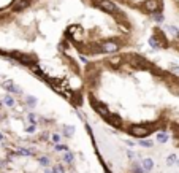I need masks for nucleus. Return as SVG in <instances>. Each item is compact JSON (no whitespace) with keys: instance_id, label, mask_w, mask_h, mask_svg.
I'll list each match as a JSON object with an SVG mask.
<instances>
[{"instance_id":"nucleus-1","label":"nucleus","mask_w":179,"mask_h":173,"mask_svg":"<svg viewBox=\"0 0 179 173\" xmlns=\"http://www.w3.org/2000/svg\"><path fill=\"white\" fill-rule=\"evenodd\" d=\"M116 3L119 5H124L127 8H130V10H133V11H139V13H143V8H144V3L147 2V0H114ZM163 2V0H162Z\"/></svg>"},{"instance_id":"nucleus-2","label":"nucleus","mask_w":179,"mask_h":173,"mask_svg":"<svg viewBox=\"0 0 179 173\" xmlns=\"http://www.w3.org/2000/svg\"><path fill=\"white\" fill-rule=\"evenodd\" d=\"M128 133L135 138H144L150 133V129L146 125H130L128 127Z\"/></svg>"},{"instance_id":"nucleus-3","label":"nucleus","mask_w":179,"mask_h":173,"mask_svg":"<svg viewBox=\"0 0 179 173\" xmlns=\"http://www.w3.org/2000/svg\"><path fill=\"white\" fill-rule=\"evenodd\" d=\"M100 49H103L105 52H116L119 49V43L112 38H106L100 43Z\"/></svg>"},{"instance_id":"nucleus-4","label":"nucleus","mask_w":179,"mask_h":173,"mask_svg":"<svg viewBox=\"0 0 179 173\" xmlns=\"http://www.w3.org/2000/svg\"><path fill=\"white\" fill-rule=\"evenodd\" d=\"M92 106L95 108V110H97V113H98V114H101L103 117H106V116L109 114L108 108H106L105 105H103V103H100V102H95V100H93V102H92Z\"/></svg>"},{"instance_id":"nucleus-5","label":"nucleus","mask_w":179,"mask_h":173,"mask_svg":"<svg viewBox=\"0 0 179 173\" xmlns=\"http://www.w3.org/2000/svg\"><path fill=\"white\" fill-rule=\"evenodd\" d=\"M105 119H106L109 124H112V125H117V127H119V125H122V119H120V117H119L117 114H111V113H109V114L105 117Z\"/></svg>"},{"instance_id":"nucleus-6","label":"nucleus","mask_w":179,"mask_h":173,"mask_svg":"<svg viewBox=\"0 0 179 173\" xmlns=\"http://www.w3.org/2000/svg\"><path fill=\"white\" fill-rule=\"evenodd\" d=\"M141 167H143L146 171L152 170V167H154V160H152V159H144L143 162H141Z\"/></svg>"},{"instance_id":"nucleus-7","label":"nucleus","mask_w":179,"mask_h":173,"mask_svg":"<svg viewBox=\"0 0 179 173\" xmlns=\"http://www.w3.org/2000/svg\"><path fill=\"white\" fill-rule=\"evenodd\" d=\"M14 2H16V0H0V13H3V10H5L6 6L10 8Z\"/></svg>"},{"instance_id":"nucleus-8","label":"nucleus","mask_w":179,"mask_h":173,"mask_svg":"<svg viewBox=\"0 0 179 173\" xmlns=\"http://www.w3.org/2000/svg\"><path fill=\"white\" fill-rule=\"evenodd\" d=\"M109 63L112 67H119L120 63H122V57L120 56H112L111 59H109Z\"/></svg>"},{"instance_id":"nucleus-9","label":"nucleus","mask_w":179,"mask_h":173,"mask_svg":"<svg viewBox=\"0 0 179 173\" xmlns=\"http://www.w3.org/2000/svg\"><path fill=\"white\" fill-rule=\"evenodd\" d=\"M38 163H41L43 167H48L51 163V160H49V157H46V156H40L38 157Z\"/></svg>"},{"instance_id":"nucleus-10","label":"nucleus","mask_w":179,"mask_h":173,"mask_svg":"<svg viewBox=\"0 0 179 173\" xmlns=\"http://www.w3.org/2000/svg\"><path fill=\"white\" fill-rule=\"evenodd\" d=\"M168 140V135L165 133V132H158L157 133V141H160V143H165Z\"/></svg>"},{"instance_id":"nucleus-11","label":"nucleus","mask_w":179,"mask_h":173,"mask_svg":"<svg viewBox=\"0 0 179 173\" xmlns=\"http://www.w3.org/2000/svg\"><path fill=\"white\" fill-rule=\"evenodd\" d=\"M63 162H67V163H71L73 162V154L70 151H67V152L63 154Z\"/></svg>"},{"instance_id":"nucleus-12","label":"nucleus","mask_w":179,"mask_h":173,"mask_svg":"<svg viewBox=\"0 0 179 173\" xmlns=\"http://www.w3.org/2000/svg\"><path fill=\"white\" fill-rule=\"evenodd\" d=\"M62 133H63V136H71L73 135V127H63Z\"/></svg>"},{"instance_id":"nucleus-13","label":"nucleus","mask_w":179,"mask_h":173,"mask_svg":"<svg viewBox=\"0 0 179 173\" xmlns=\"http://www.w3.org/2000/svg\"><path fill=\"white\" fill-rule=\"evenodd\" d=\"M139 144H141V146H144V148H152V141H150V140H139Z\"/></svg>"},{"instance_id":"nucleus-14","label":"nucleus","mask_w":179,"mask_h":173,"mask_svg":"<svg viewBox=\"0 0 179 173\" xmlns=\"http://www.w3.org/2000/svg\"><path fill=\"white\" fill-rule=\"evenodd\" d=\"M3 100H5V105H8V106H13L14 105V98L11 95H6Z\"/></svg>"},{"instance_id":"nucleus-15","label":"nucleus","mask_w":179,"mask_h":173,"mask_svg":"<svg viewBox=\"0 0 179 173\" xmlns=\"http://www.w3.org/2000/svg\"><path fill=\"white\" fill-rule=\"evenodd\" d=\"M17 154H21V156H30V154H33L30 149H25V148H19V151H17Z\"/></svg>"},{"instance_id":"nucleus-16","label":"nucleus","mask_w":179,"mask_h":173,"mask_svg":"<svg viewBox=\"0 0 179 173\" xmlns=\"http://www.w3.org/2000/svg\"><path fill=\"white\" fill-rule=\"evenodd\" d=\"M25 100H27V105H29L30 108H33V106H35V97L27 95V97H25Z\"/></svg>"},{"instance_id":"nucleus-17","label":"nucleus","mask_w":179,"mask_h":173,"mask_svg":"<svg viewBox=\"0 0 179 173\" xmlns=\"http://www.w3.org/2000/svg\"><path fill=\"white\" fill-rule=\"evenodd\" d=\"M55 149H57V151H63V152H67V151H68V146H67V144H55Z\"/></svg>"},{"instance_id":"nucleus-18","label":"nucleus","mask_w":179,"mask_h":173,"mask_svg":"<svg viewBox=\"0 0 179 173\" xmlns=\"http://www.w3.org/2000/svg\"><path fill=\"white\" fill-rule=\"evenodd\" d=\"M51 140H52L54 143H59V141L62 140V136H60L59 133H52V135H51Z\"/></svg>"},{"instance_id":"nucleus-19","label":"nucleus","mask_w":179,"mask_h":173,"mask_svg":"<svg viewBox=\"0 0 179 173\" xmlns=\"http://www.w3.org/2000/svg\"><path fill=\"white\" fill-rule=\"evenodd\" d=\"M27 119H29V121H30L32 124H35L36 121H38V119H36V116H35L33 113H29V114H27Z\"/></svg>"},{"instance_id":"nucleus-20","label":"nucleus","mask_w":179,"mask_h":173,"mask_svg":"<svg viewBox=\"0 0 179 173\" xmlns=\"http://www.w3.org/2000/svg\"><path fill=\"white\" fill-rule=\"evenodd\" d=\"M52 171H54V173H65V170H63L62 165H55V167L52 168Z\"/></svg>"},{"instance_id":"nucleus-21","label":"nucleus","mask_w":179,"mask_h":173,"mask_svg":"<svg viewBox=\"0 0 179 173\" xmlns=\"http://www.w3.org/2000/svg\"><path fill=\"white\" fill-rule=\"evenodd\" d=\"M174 162H176V156H169V157L166 159V163H168V165H173Z\"/></svg>"},{"instance_id":"nucleus-22","label":"nucleus","mask_w":179,"mask_h":173,"mask_svg":"<svg viewBox=\"0 0 179 173\" xmlns=\"http://www.w3.org/2000/svg\"><path fill=\"white\" fill-rule=\"evenodd\" d=\"M133 171H135V173H144L146 170H144L143 167H141V165H135V168H133Z\"/></svg>"},{"instance_id":"nucleus-23","label":"nucleus","mask_w":179,"mask_h":173,"mask_svg":"<svg viewBox=\"0 0 179 173\" xmlns=\"http://www.w3.org/2000/svg\"><path fill=\"white\" fill-rule=\"evenodd\" d=\"M169 70H171L174 75H179V65H171V67H169Z\"/></svg>"},{"instance_id":"nucleus-24","label":"nucleus","mask_w":179,"mask_h":173,"mask_svg":"<svg viewBox=\"0 0 179 173\" xmlns=\"http://www.w3.org/2000/svg\"><path fill=\"white\" fill-rule=\"evenodd\" d=\"M27 132H30V133H32V132H35V124H30L29 127H27Z\"/></svg>"},{"instance_id":"nucleus-25","label":"nucleus","mask_w":179,"mask_h":173,"mask_svg":"<svg viewBox=\"0 0 179 173\" xmlns=\"http://www.w3.org/2000/svg\"><path fill=\"white\" fill-rule=\"evenodd\" d=\"M79 59H81V62H87V57L86 56H79Z\"/></svg>"},{"instance_id":"nucleus-26","label":"nucleus","mask_w":179,"mask_h":173,"mask_svg":"<svg viewBox=\"0 0 179 173\" xmlns=\"http://www.w3.org/2000/svg\"><path fill=\"white\" fill-rule=\"evenodd\" d=\"M44 173H54V171H52V170H49V168H46V170H44Z\"/></svg>"},{"instance_id":"nucleus-27","label":"nucleus","mask_w":179,"mask_h":173,"mask_svg":"<svg viewBox=\"0 0 179 173\" xmlns=\"http://www.w3.org/2000/svg\"><path fill=\"white\" fill-rule=\"evenodd\" d=\"M2 140H3V135H2V133H0V141H2Z\"/></svg>"},{"instance_id":"nucleus-28","label":"nucleus","mask_w":179,"mask_h":173,"mask_svg":"<svg viewBox=\"0 0 179 173\" xmlns=\"http://www.w3.org/2000/svg\"><path fill=\"white\" fill-rule=\"evenodd\" d=\"M177 165H179V160H177Z\"/></svg>"}]
</instances>
